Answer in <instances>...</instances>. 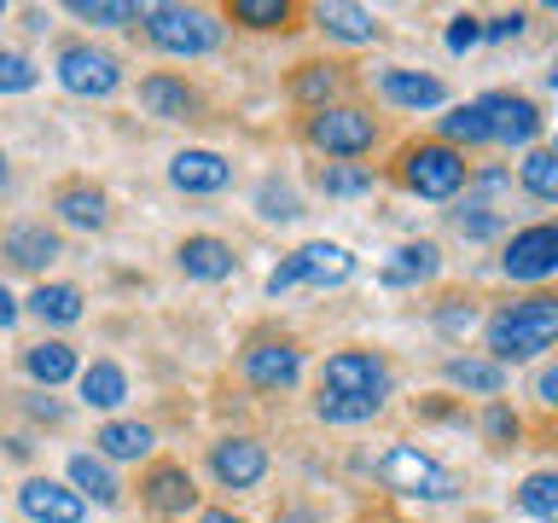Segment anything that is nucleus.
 Returning <instances> with one entry per match:
<instances>
[{
	"label": "nucleus",
	"mask_w": 558,
	"mask_h": 523,
	"mask_svg": "<svg viewBox=\"0 0 558 523\" xmlns=\"http://www.w3.org/2000/svg\"><path fill=\"white\" fill-rule=\"evenodd\" d=\"M553 12H558V0H553Z\"/></svg>",
	"instance_id": "49"
},
{
	"label": "nucleus",
	"mask_w": 558,
	"mask_h": 523,
	"mask_svg": "<svg viewBox=\"0 0 558 523\" xmlns=\"http://www.w3.org/2000/svg\"><path fill=\"white\" fill-rule=\"evenodd\" d=\"M535 396L547 401V408H558V366H547V373L535 378Z\"/></svg>",
	"instance_id": "44"
},
{
	"label": "nucleus",
	"mask_w": 558,
	"mask_h": 523,
	"mask_svg": "<svg viewBox=\"0 0 558 523\" xmlns=\"http://www.w3.org/2000/svg\"><path fill=\"white\" fill-rule=\"evenodd\" d=\"M0 251L12 256V268H47V262L64 256V244H59V233H47V227H12Z\"/></svg>",
	"instance_id": "20"
},
{
	"label": "nucleus",
	"mask_w": 558,
	"mask_h": 523,
	"mask_svg": "<svg viewBox=\"0 0 558 523\" xmlns=\"http://www.w3.org/2000/svg\"><path fill=\"white\" fill-rule=\"evenodd\" d=\"M233 17L251 29H286L291 24V0H233Z\"/></svg>",
	"instance_id": "34"
},
{
	"label": "nucleus",
	"mask_w": 558,
	"mask_h": 523,
	"mask_svg": "<svg viewBox=\"0 0 558 523\" xmlns=\"http://www.w3.org/2000/svg\"><path fill=\"white\" fill-rule=\"evenodd\" d=\"M518 506L530 518H541V523H558V471H535V477H523Z\"/></svg>",
	"instance_id": "29"
},
{
	"label": "nucleus",
	"mask_w": 558,
	"mask_h": 523,
	"mask_svg": "<svg viewBox=\"0 0 558 523\" xmlns=\"http://www.w3.org/2000/svg\"><path fill=\"white\" fill-rule=\"evenodd\" d=\"M523 24H530L523 12H500V17H488V24H483V35H488V41H518Z\"/></svg>",
	"instance_id": "42"
},
{
	"label": "nucleus",
	"mask_w": 558,
	"mask_h": 523,
	"mask_svg": "<svg viewBox=\"0 0 558 523\" xmlns=\"http://www.w3.org/2000/svg\"><path fill=\"white\" fill-rule=\"evenodd\" d=\"M146 506L151 512H163V518H186L192 506H198V488H192V471L186 465H174V460H163V465H151L146 471Z\"/></svg>",
	"instance_id": "14"
},
{
	"label": "nucleus",
	"mask_w": 558,
	"mask_h": 523,
	"mask_svg": "<svg viewBox=\"0 0 558 523\" xmlns=\"http://www.w3.org/2000/svg\"><path fill=\"white\" fill-rule=\"evenodd\" d=\"M29 308L41 314L47 326H76L82 320V291L76 285H35L29 291Z\"/></svg>",
	"instance_id": "24"
},
{
	"label": "nucleus",
	"mask_w": 558,
	"mask_h": 523,
	"mask_svg": "<svg viewBox=\"0 0 558 523\" xmlns=\"http://www.w3.org/2000/svg\"><path fill=\"white\" fill-rule=\"evenodd\" d=\"M396 174H401V186L418 192V198H430V204L453 198V192L471 181L465 157L453 151V146H442V139H418V146H401Z\"/></svg>",
	"instance_id": "2"
},
{
	"label": "nucleus",
	"mask_w": 558,
	"mask_h": 523,
	"mask_svg": "<svg viewBox=\"0 0 558 523\" xmlns=\"http://www.w3.org/2000/svg\"><path fill=\"white\" fill-rule=\"evenodd\" d=\"M70 483H76V495H94L99 506H117V495H122L111 465L94 460V453H76V460H70Z\"/></svg>",
	"instance_id": "25"
},
{
	"label": "nucleus",
	"mask_w": 558,
	"mask_h": 523,
	"mask_svg": "<svg viewBox=\"0 0 558 523\" xmlns=\"http://www.w3.org/2000/svg\"><path fill=\"white\" fill-rule=\"evenodd\" d=\"M349 273H355V256H349L343 244H326V239H314V244H303V251H291V262H286V268H274L268 291L279 296L286 285H343Z\"/></svg>",
	"instance_id": "7"
},
{
	"label": "nucleus",
	"mask_w": 558,
	"mask_h": 523,
	"mask_svg": "<svg viewBox=\"0 0 558 523\" xmlns=\"http://www.w3.org/2000/svg\"><path fill=\"white\" fill-rule=\"evenodd\" d=\"M0 12H7V7H0Z\"/></svg>",
	"instance_id": "50"
},
{
	"label": "nucleus",
	"mask_w": 558,
	"mask_h": 523,
	"mask_svg": "<svg viewBox=\"0 0 558 523\" xmlns=\"http://www.w3.org/2000/svg\"><path fill=\"white\" fill-rule=\"evenodd\" d=\"M82 401L87 408H105V413L122 408V401H129V373H122L117 361H94L82 373Z\"/></svg>",
	"instance_id": "21"
},
{
	"label": "nucleus",
	"mask_w": 558,
	"mask_h": 523,
	"mask_svg": "<svg viewBox=\"0 0 558 523\" xmlns=\"http://www.w3.org/2000/svg\"><path fill=\"white\" fill-rule=\"evenodd\" d=\"M12 181V169H7V151H0V186H7Z\"/></svg>",
	"instance_id": "47"
},
{
	"label": "nucleus",
	"mask_w": 558,
	"mask_h": 523,
	"mask_svg": "<svg viewBox=\"0 0 558 523\" xmlns=\"http://www.w3.org/2000/svg\"><path fill=\"white\" fill-rule=\"evenodd\" d=\"M448 384H460V390H477V396H500V384H506V373H500L495 361L460 355V361H448Z\"/></svg>",
	"instance_id": "28"
},
{
	"label": "nucleus",
	"mask_w": 558,
	"mask_h": 523,
	"mask_svg": "<svg viewBox=\"0 0 558 523\" xmlns=\"http://www.w3.org/2000/svg\"><path fill=\"white\" fill-rule=\"evenodd\" d=\"M209 471H216L221 488H256L268 477V448L251 442V436H227V442H216V453H209Z\"/></svg>",
	"instance_id": "11"
},
{
	"label": "nucleus",
	"mask_w": 558,
	"mask_h": 523,
	"mask_svg": "<svg viewBox=\"0 0 558 523\" xmlns=\"http://www.w3.org/2000/svg\"><path fill=\"white\" fill-rule=\"evenodd\" d=\"M460 233L465 239H495L500 233V216H488L483 204H471V216H460Z\"/></svg>",
	"instance_id": "41"
},
{
	"label": "nucleus",
	"mask_w": 558,
	"mask_h": 523,
	"mask_svg": "<svg viewBox=\"0 0 558 523\" xmlns=\"http://www.w3.org/2000/svg\"><path fill=\"white\" fill-rule=\"evenodd\" d=\"M291 94L303 105H314V111H326L331 94H338V70H331V64H303V70H296V82H291Z\"/></svg>",
	"instance_id": "30"
},
{
	"label": "nucleus",
	"mask_w": 558,
	"mask_h": 523,
	"mask_svg": "<svg viewBox=\"0 0 558 523\" xmlns=\"http://www.w3.org/2000/svg\"><path fill=\"white\" fill-rule=\"evenodd\" d=\"M198 523H244V518H233V512H221V506H216V512H204Z\"/></svg>",
	"instance_id": "46"
},
{
	"label": "nucleus",
	"mask_w": 558,
	"mask_h": 523,
	"mask_svg": "<svg viewBox=\"0 0 558 523\" xmlns=\"http://www.w3.org/2000/svg\"><path fill=\"white\" fill-rule=\"evenodd\" d=\"M518 181H523L530 198L558 204V151H530V157H523V169H518Z\"/></svg>",
	"instance_id": "27"
},
{
	"label": "nucleus",
	"mask_w": 558,
	"mask_h": 523,
	"mask_svg": "<svg viewBox=\"0 0 558 523\" xmlns=\"http://www.w3.org/2000/svg\"><path fill=\"white\" fill-rule=\"evenodd\" d=\"M262 216H274V221H291V216H303L296 209V198L286 186H262Z\"/></svg>",
	"instance_id": "40"
},
{
	"label": "nucleus",
	"mask_w": 558,
	"mask_h": 523,
	"mask_svg": "<svg viewBox=\"0 0 558 523\" xmlns=\"http://www.w3.org/2000/svg\"><path fill=\"white\" fill-rule=\"evenodd\" d=\"M17 506H24V518H35V523H82L87 518V500L76 488L52 483V477H29L17 488Z\"/></svg>",
	"instance_id": "12"
},
{
	"label": "nucleus",
	"mask_w": 558,
	"mask_h": 523,
	"mask_svg": "<svg viewBox=\"0 0 558 523\" xmlns=\"http://www.w3.org/2000/svg\"><path fill=\"white\" fill-rule=\"evenodd\" d=\"M244 378L256 390H296L303 355H296V343H256V349H244Z\"/></svg>",
	"instance_id": "13"
},
{
	"label": "nucleus",
	"mask_w": 558,
	"mask_h": 523,
	"mask_svg": "<svg viewBox=\"0 0 558 523\" xmlns=\"http://www.w3.org/2000/svg\"><path fill=\"white\" fill-rule=\"evenodd\" d=\"M70 12L87 17V24H99V29L140 24V7H129V0H70Z\"/></svg>",
	"instance_id": "33"
},
{
	"label": "nucleus",
	"mask_w": 558,
	"mask_h": 523,
	"mask_svg": "<svg viewBox=\"0 0 558 523\" xmlns=\"http://www.w3.org/2000/svg\"><path fill=\"white\" fill-rule=\"evenodd\" d=\"M384 408V401H366V396H326L320 390V401H314V413L326 418V425H361V418H373Z\"/></svg>",
	"instance_id": "32"
},
{
	"label": "nucleus",
	"mask_w": 558,
	"mask_h": 523,
	"mask_svg": "<svg viewBox=\"0 0 558 523\" xmlns=\"http://www.w3.org/2000/svg\"><path fill=\"white\" fill-rule=\"evenodd\" d=\"M396 256H401L396 268H384V279H390V285H408V279H430L436 268H442V256H436V244H401Z\"/></svg>",
	"instance_id": "31"
},
{
	"label": "nucleus",
	"mask_w": 558,
	"mask_h": 523,
	"mask_svg": "<svg viewBox=\"0 0 558 523\" xmlns=\"http://www.w3.org/2000/svg\"><path fill=\"white\" fill-rule=\"evenodd\" d=\"M320 186L331 192V198H355V192H366V186H373V174H366V169H349V163H338V169H326V174H320Z\"/></svg>",
	"instance_id": "37"
},
{
	"label": "nucleus",
	"mask_w": 558,
	"mask_h": 523,
	"mask_svg": "<svg viewBox=\"0 0 558 523\" xmlns=\"http://www.w3.org/2000/svg\"><path fill=\"white\" fill-rule=\"evenodd\" d=\"M500 268L523 279V285H535V279H553L558 273V227H523V233H512V244H506Z\"/></svg>",
	"instance_id": "9"
},
{
	"label": "nucleus",
	"mask_w": 558,
	"mask_h": 523,
	"mask_svg": "<svg viewBox=\"0 0 558 523\" xmlns=\"http://www.w3.org/2000/svg\"><path fill=\"white\" fill-rule=\"evenodd\" d=\"M29 87H35V64L24 59V52L0 47V94H29Z\"/></svg>",
	"instance_id": "36"
},
{
	"label": "nucleus",
	"mask_w": 558,
	"mask_h": 523,
	"mask_svg": "<svg viewBox=\"0 0 558 523\" xmlns=\"http://www.w3.org/2000/svg\"><path fill=\"white\" fill-rule=\"evenodd\" d=\"M477 111L488 122V139H500V146H530V139L541 134V117L523 94H483Z\"/></svg>",
	"instance_id": "10"
},
{
	"label": "nucleus",
	"mask_w": 558,
	"mask_h": 523,
	"mask_svg": "<svg viewBox=\"0 0 558 523\" xmlns=\"http://www.w3.org/2000/svg\"><path fill=\"white\" fill-rule=\"evenodd\" d=\"M326 35H338V41H378V17L366 7H343V0H331V7H314Z\"/></svg>",
	"instance_id": "23"
},
{
	"label": "nucleus",
	"mask_w": 558,
	"mask_h": 523,
	"mask_svg": "<svg viewBox=\"0 0 558 523\" xmlns=\"http://www.w3.org/2000/svg\"><path fill=\"white\" fill-rule=\"evenodd\" d=\"M140 105H146L157 122H186L198 111V94H192L181 76H146L140 82Z\"/></svg>",
	"instance_id": "17"
},
{
	"label": "nucleus",
	"mask_w": 558,
	"mask_h": 523,
	"mask_svg": "<svg viewBox=\"0 0 558 523\" xmlns=\"http://www.w3.org/2000/svg\"><path fill=\"white\" fill-rule=\"evenodd\" d=\"M169 181L181 192H221L227 181H233V163H227L221 151H174Z\"/></svg>",
	"instance_id": "16"
},
{
	"label": "nucleus",
	"mask_w": 558,
	"mask_h": 523,
	"mask_svg": "<svg viewBox=\"0 0 558 523\" xmlns=\"http://www.w3.org/2000/svg\"><path fill=\"white\" fill-rule=\"evenodd\" d=\"M174 262H181V273H186V279H233V273H239L233 244H221V239H209V233H192V239H181V251H174Z\"/></svg>",
	"instance_id": "15"
},
{
	"label": "nucleus",
	"mask_w": 558,
	"mask_h": 523,
	"mask_svg": "<svg viewBox=\"0 0 558 523\" xmlns=\"http://www.w3.org/2000/svg\"><path fill=\"white\" fill-rule=\"evenodd\" d=\"M99 453L105 460H146L151 453V425H134V418H111V425H99Z\"/></svg>",
	"instance_id": "22"
},
{
	"label": "nucleus",
	"mask_w": 558,
	"mask_h": 523,
	"mask_svg": "<svg viewBox=\"0 0 558 523\" xmlns=\"http://www.w3.org/2000/svg\"><path fill=\"white\" fill-rule=\"evenodd\" d=\"M140 24H146L151 47L174 52V59H198V52H209L221 41V24L209 12H198V7H146Z\"/></svg>",
	"instance_id": "3"
},
{
	"label": "nucleus",
	"mask_w": 558,
	"mask_h": 523,
	"mask_svg": "<svg viewBox=\"0 0 558 523\" xmlns=\"http://www.w3.org/2000/svg\"><path fill=\"white\" fill-rule=\"evenodd\" d=\"M59 82L76 99H111L122 87V64H117V52H105L94 41H70L59 52Z\"/></svg>",
	"instance_id": "5"
},
{
	"label": "nucleus",
	"mask_w": 558,
	"mask_h": 523,
	"mask_svg": "<svg viewBox=\"0 0 558 523\" xmlns=\"http://www.w3.org/2000/svg\"><path fill=\"white\" fill-rule=\"evenodd\" d=\"M483 436H488V442H500V448H506V442L518 436V413H506L500 401H495V408L483 413Z\"/></svg>",
	"instance_id": "39"
},
{
	"label": "nucleus",
	"mask_w": 558,
	"mask_h": 523,
	"mask_svg": "<svg viewBox=\"0 0 558 523\" xmlns=\"http://www.w3.org/2000/svg\"><path fill=\"white\" fill-rule=\"evenodd\" d=\"M453 139H465V146H483L488 139V122H483L477 105H460V111L442 117V146H453Z\"/></svg>",
	"instance_id": "35"
},
{
	"label": "nucleus",
	"mask_w": 558,
	"mask_h": 523,
	"mask_svg": "<svg viewBox=\"0 0 558 523\" xmlns=\"http://www.w3.org/2000/svg\"><path fill=\"white\" fill-rule=\"evenodd\" d=\"M547 82H553V87H558V64H553V70H547Z\"/></svg>",
	"instance_id": "48"
},
{
	"label": "nucleus",
	"mask_w": 558,
	"mask_h": 523,
	"mask_svg": "<svg viewBox=\"0 0 558 523\" xmlns=\"http://www.w3.org/2000/svg\"><path fill=\"white\" fill-rule=\"evenodd\" d=\"M477 41H483V24H477V17H453L448 47H453V52H465V47H477Z\"/></svg>",
	"instance_id": "43"
},
{
	"label": "nucleus",
	"mask_w": 558,
	"mask_h": 523,
	"mask_svg": "<svg viewBox=\"0 0 558 523\" xmlns=\"http://www.w3.org/2000/svg\"><path fill=\"white\" fill-rule=\"evenodd\" d=\"M471 320H477V308H471L465 296H448V303L436 308V326H442L448 338H460V331H471Z\"/></svg>",
	"instance_id": "38"
},
{
	"label": "nucleus",
	"mask_w": 558,
	"mask_h": 523,
	"mask_svg": "<svg viewBox=\"0 0 558 523\" xmlns=\"http://www.w3.org/2000/svg\"><path fill=\"white\" fill-rule=\"evenodd\" d=\"M12 320H17V303H12V291L0 285V326H12Z\"/></svg>",
	"instance_id": "45"
},
{
	"label": "nucleus",
	"mask_w": 558,
	"mask_h": 523,
	"mask_svg": "<svg viewBox=\"0 0 558 523\" xmlns=\"http://www.w3.org/2000/svg\"><path fill=\"white\" fill-rule=\"evenodd\" d=\"M24 366H29V378H41V384H64L70 373H76V349L59 343V338H47V343H35L24 355Z\"/></svg>",
	"instance_id": "26"
},
{
	"label": "nucleus",
	"mask_w": 558,
	"mask_h": 523,
	"mask_svg": "<svg viewBox=\"0 0 558 523\" xmlns=\"http://www.w3.org/2000/svg\"><path fill=\"white\" fill-rule=\"evenodd\" d=\"M52 209H59L64 227H82V233H99L105 227V192L87 186V181H64L59 198H52Z\"/></svg>",
	"instance_id": "19"
},
{
	"label": "nucleus",
	"mask_w": 558,
	"mask_h": 523,
	"mask_svg": "<svg viewBox=\"0 0 558 523\" xmlns=\"http://www.w3.org/2000/svg\"><path fill=\"white\" fill-rule=\"evenodd\" d=\"M378 87H384V99H390V105H408V111H430V105L448 99V87L436 76H425V70H384Z\"/></svg>",
	"instance_id": "18"
},
{
	"label": "nucleus",
	"mask_w": 558,
	"mask_h": 523,
	"mask_svg": "<svg viewBox=\"0 0 558 523\" xmlns=\"http://www.w3.org/2000/svg\"><path fill=\"white\" fill-rule=\"evenodd\" d=\"M378 477L390 483V488H401V495H418V500H453V495H460V483H453V471H448V465H436L430 453L408 448V442L384 453Z\"/></svg>",
	"instance_id": "6"
},
{
	"label": "nucleus",
	"mask_w": 558,
	"mask_h": 523,
	"mask_svg": "<svg viewBox=\"0 0 558 523\" xmlns=\"http://www.w3.org/2000/svg\"><path fill=\"white\" fill-rule=\"evenodd\" d=\"M558 343V296H530V303H512L488 320V349L500 361H530L541 349Z\"/></svg>",
	"instance_id": "1"
},
{
	"label": "nucleus",
	"mask_w": 558,
	"mask_h": 523,
	"mask_svg": "<svg viewBox=\"0 0 558 523\" xmlns=\"http://www.w3.org/2000/svg\"><path fill=\"white\" fill-rule=\"evenodd\" d=\"M373 139H378V122L361 105H326V111L308 117V146L326 157H361L373 151Z\"/></svg>",
	"instance_id": "4"
},
{
	"label": "nucleus",
	"mask_w": 558,
	"mask_h": 523,
	"mask_svg": "<svg viewBox=\"0 0 558 523\" xmlns=\"http://www.w3.org/2000/svg\"><path fill=\"white\" fill-rule=\"evenodd\" d=\"M320 390H326V396H366V401H384V390H390V366H384L373 349H343V355L326 361Z\"/></svg>",
	"instance_id": "8"
}]
</instances>
